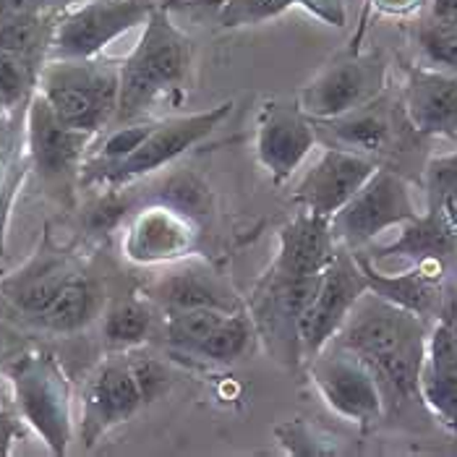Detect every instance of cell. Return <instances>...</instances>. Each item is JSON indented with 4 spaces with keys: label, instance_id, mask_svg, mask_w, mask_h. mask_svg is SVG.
I'll list each match as a JSON object with an SVG mask.
<instances>
[{
    "label": "cell",
    "instance_id": "cell-31",
    "mask_svg": "<svg viewBox=\"0 0 457 457\" xmlns=\"http://www.w3.org/2000/svg\"><path fill=\"white\" fill-rule=\"evenodd\" d=\"M416 45L428 69L447 71L457 76V24L426 19L416 32Z\"/></svg>",
    "mask_w": 457,
    "mask_h": 457
},
{
    "label": "cell",
    "instance_id": "cell-11",
    "mask_svg": "<svg viewBox=\"0 0 457 457\" xmlns=\"http://www.w3.org/2000/svg\"><path fill=\"white\" fill-rule=\"evenodd\" d=\"M152 0H87L69 8L55 29L50 58H97L110 42L144 27Z\"/></svg>",
    "mask_w": 457,
    "mask_h": 457
},
{
    "label": "cell",
    "instance_id": "cell-2",
    "mask_svg": "<svg viewBox=\"0 0 457 457\" xmlns=\"http://www.w3.org/2000/svg\"><path fill=\"white\" fill-rule=\"evenodd\" d=\"M194 42L180 32L168 5H154L144 21L139 42L120 61V97L110 126L146 120L162 97L180 92L188 81Z\"/></svg>",
    "mask_w": 457,
    "mask_h": 457
},
{
    "label": "cell",
    "instance_id": "cell-15",
    "mask_svg": "<svg viewBox=\"0 0 457 457\" xmlns=\"http://www.w3.org/2000/svg\"><path fill=\"white\" fill-rule=\"evenodd\" d=\"M421 397L426 413L457 434V287H447L445 303L428 327Z\"/></svg>",
    "mask_w": 457,
    "mask_h": 457
},
{
    "label": "cell",
    "instance_id": "cell-40",
    "mask_svg": "<svg viewBox=\"0 0 457 457\" xmlns=\"http://www.w3.org/2000/svg\"><path fill=\"white\" fill-rule=\"evenodd\" d=\"M428 19H436L445 24H457V0H431Z\"/></svg>",
    "mask_w": 457,
    "mask_h": 457
},
{
    "label": "cell",
    "instance_id": "cell-16",
    "mask_svg": "<svg viewBox=\"0 0 457 457\" xmlns=\"http://www.w3.org/2000/svg\"><path fill=\"white\" fill-rule=\"evenodd\" d=\"M377 168L379 162L374 157L332 144L295 183L293 202L298 204V210L335 217L361 191V186L377 173Z\"/></svg>",
    "mask_w": 457,
    "mask_h": 457
},
{
    "label": "cell",
    "instance_id": "cell-20",
    "mask_svg": "<svg viewBox=\"0 0 457 457\" xmlns=\"http://www.w3.org/2000/svg\"><path fill=\"white\" fill-rule=\"evenodd\" d=\"M332 217L301 210L278 230V251L272 267L293 278H319L337 253Z\"/></svg>",
    "mask_w": 457,
    "mask_h": 457
},
{
    "label": "cell",
    "instance_id": "cell-32",
    "mask_svg": "<svg viewBox=\"0 0 457 457\" xmlns=\"http://www.w3.org/2000/svg\"><path fill=\"white\" fill-rule=\"evenodd\" d=\"M287 455L314 457V455H340V439L329 431L319 428L309 421H285L275 428Z\"/></svg>",
    "mask_w": 457,
    "mask_h": 457
},
{
    "label": "cell",
    "instance_id": "cell-41",
    "mask_svg": "<svg viewBox=\"0 0 457 457\" xmlns=\"http://www.w3.org/2000/svg\"><path fill=\"white\" fill-rule=\"evenodd\" d=\"M382 13H392V16H405L413 13L423 0H371Z\"/></svg>",
    "mask_w": 457,
    "mask_h": 457
},
{
    "label": "cell",
    "instance_id": "cell-18",
    "mask_svg": "<svg viewBox=\"0 0 457 457\" xmlns=\"http://www.w3.org/2000/svg\"><path fill=\"white\" fill-rule=\"evenodd\" d=\"M358 262H361V270L369 280V290L377 293L379 298H385L395 306H403L413 314H419L426 321L436 319L442 303H445V293H447V285H445V270L447 264L442 262H416L411 270L405 272H379L374 259L366 253V251H355Z\"/></svg>",
    "mask_w": 457,
    "mask_h": 457
},
{
    "label": "cell",
    "instance_id": "cell-13",
    "mask_svg": "<svg viewBox=\"0 0 457 457\" xmlns=\"http://www.w3.org/2000/svg\"><path fill=\"white\" fill-rule=\"evenodd\" d=\"M144 403L146 400L129 353H110L89 374L87 385L81 389V419H79L81 445L92 450L107 431L134 419Z\"/></svg>",
    "mask_w": 457,
    "mask_h": 457
},
{
    "label": "cell",
    "instance_id": "cell-5",
    "mask_svg": "<svg viewBox=\"0 0 457 457\" xmlns=\"http://www.w3.org/2000/svg\"><path fill=\"white\" fill-rule=\"evenodd\" d=\"M233 112V103L191 112V115H173L152 123V131L146 139L120 162L100 165V168H81L79 183L81 186H100V188H126L139 178L152 176L170 162H176L180 154H186L191 146L202 144L217 131V126Z\"/></svg>",
    "mask_w": 457,
    "mask_h": 457
},
{
    "label": "cell",
    "instance_id": "cell-35",
    "mask_svg": "<svg viewBox=\"0 0 457 457\" xmlns=\"http://www.w3.org/2000/svg\"><path fill=\"white\" fill-rule=\"evenodd\" d=\"M423 188L426 204H442L457 210V152L436 154L426 162Z\"/></svg>",
    "mask_w": 457,
    "mask_h": 457
},
{
    "label": "cell",
    "instance_id": "cell-39",
    "mask_svg": "<svg viewBox=\"0 0 457 457\" xmlns=\"http://www.w3.org/2000/svg\"><path fill=\"white\" fill-rule=\"evenodd\" d=\"M24 434H27V423L19 416V411L0 408V457L11 455L13 445L24 439Z\"/></svg>",
    "mask_w": 457,
    "mask_h": 457
},
{
    "label": "cell",
    "instance_id": "cell-30",
    "mask_svg": "<svg viewBox=\"0 0 457 457\" xmlns=\"http://www.w3.org/2000/svg\"><path fill=\"white\" fill-rule=\"evenodd\" d=\"M233 314V312H220V309H191V312H176V314H165V340L170 343V348L183 353H191L210 337L217 329V324L222 319Z\"/></svg>",
    "mask_w": 457,
    "mask_h": 457
},
{
    "label": "cell",
    "instance_id": "cell-7",
    "mask_svg": "<svg viewBox=\"0 0 457 457\" xmlns=\"http://www.w3.org/2000/svg\"><path fill=\"white\" fill-rule=\"evenodd\" d=\"M319 278H293L270 267V272H264L262 280L253 285L246 309L253 319L256 335L278 361H303L298 329L301 317L317 290Z\"/></svg>",
    "mask_w": 457,
    "mask_h": 457
},
{
    "label": "cell",
    "instance_id": "cell-37",
    "mask_svg": "<svg viewBox=\"0 0 457 457\" xmlns=\"http://www.w3.org/2000/svg\"><path fill=\"white\" fill-rule=\"evenodd\" d=\"M87 0H0V21L27 13H45V11H69Z\"/></svg>",
    "mask_w": 457,
    "mask_h": 457
},
{
    "label": "cell",
    "instance_id": "cell-9",
    "mask_svg": "<svg viewBox=\"0 0 457 457\" xmlns=\"http://www.w3.org/2000/svg\"><path fill=\"white\" fill-rule=\"evenodd\" d=\"M309 363V377L332 413L358 423L363 431L387 416L385 395L371 369L355 353L327 345Z\"/></svg>",
    "mask_w": 457,
    "mask_h": 457
},
{
    "label": "cell",
    "instance_id": "cell-27",
    "mask_svg": "<svg viewBox=\"0 0 457 457\" xmlns=\"http://www.w3.org/2000/svg\"><path fill=\"white\" fill-rule=\"evenodd\" d=\"M63 13L66 11H45L0 21V50L13 53L42 71V66L50 61L55 29Z\"/></svg>",
    "mask_w": 457,
    "mask_h": 457
},
{
    "label": "cell",
    "instance_id": "cell-19",
    "mask_svg": "<svg viewBox=\"0 0 457 457\" xmlns=\"http://www.w3.org/2000/svg\"><path fill=\"white\" fill-rule=\"evenodd\" d=\"M403 112L421 137L457 134V76L447 71L413 66L403 87Z\"/></svg>",
    "mask_w": 457,
    "mask_h": 457
},
{
    "label": "cell",
    "instance_id": "cell-28",
    "mask_svg": "<svg viewBox=\"0 0 457 457\" xmlns=\"http://www.w3.org/2000/svg\"><path fill=\"white\" fill-rule=\"evenodd\" d=\"M103 340L110 353H126L141 348L152 335V309L137 295L118 298L103 312Z\"/></svg>",
    "mask_w": 457,
    "mask_h": 457
},
{
    "label": "cell",
    "instance_id": "cell-17",
    "mask_svg": "<svg viewBox=\"0 0 457 457\" xmlns=\"http://www.w3.org/2000/svg\"><path fill=\"white\" fill-rule=\"evenodd\" d=\"M81 272V259L53 244V236L45 233L35 253L11 275L0 280V295L24 317L39 319L61 290Z\"/></svg>",
    "mask_w": 457,
    "mask_h": 457
},
{
    "label": "cell",
    "instance_id": "cell-6",
    "mask_svg": "<svg viewBox=\"0 0 457 457\" xmlns=\"http://www.w3.org/2000/svg\"><path fill=\"white\" fill-rule=\"evenodd\" d=\"M419 217L421 212L416 210L413 186L408 178L387 168H377L361 191L332 217V233L340 246L363 251L382 233L403 228Z\"/></svg>",
    "mask_w": 457,
    "mask_h": 457
},
{
    "label": "cell",
    "instance_id": "cell-14",
    "mask_svg": "<svg viewBox=\"0 0 457 457\" xmlns=\"http://www.w3.org/2000/svg\"><path fill=\"white\" fill-rule=\"evenodd\" d=\"M317 146L314 120L301 110L298 100H267L259 118H256V134L253 149L259 165L270 173L275 183H285L295 176V170L303 165V160Z\"/></svg>",
    "mask_w": 457,
    "mask_h": 457
},
{
    "label": "cell",
    "instance_id": "cell-26",
    "mask_svg": "<svg viewBox=\"0 0 457 457\" xmlns=\"http://www.w3.org/2000/svg\"><path fill=\"white\" fill-rule=\"evenodd\" d=\"M314 126L335 141V146H345V149L369 154V157L387 149L389 139H392V120H389L387 110L379 107V100L358 107L348 115H340V118L314 120Z\"/></svg>",
    "mask_w": 457,
    "mask_h": 457
},
{
    "label": "cell",
    "instance_id": "cell-38",
    "mask_svg": "<svg viewBox=\"0 0 457 457\" xmlns=\"http://www.w3.org/2000/svg\"><path fill=\"white\" fill-rule=\"evenodd\" d=\"M295 5H301L303 11H309L312 16H317L319 21L329 24V27H345L348 24V8L345 0H295Z\"/></svg>",
    "mask_w": 457,
    "mask_h": 457
},
{
    "label": "cell",
    "instance_id": "cell-22",
    "mask_svg": "<svg viewBox=\"0 0 457 457\" xmlns=\"http://www.w3.org/2000/svg\"><path fill=\"white\" fill-rule=\"evenodd\" d=\"M403 256L416 262H442L447 264L457 256V210L442 204H426L419 220L403 225V233L382 248H374L371 259Z\"/></svg>",
    "mask_w": 457,
    "mask_h": 457
},
{
    "label": "cell",
    "instance_id": "cell-33",
    "mask_svg": "<svg viewBox=\"0 0 457 457\" xmlns=\"http://www.w3.org/2000/svg\"><path fill=\"white\" fill-rule=\"evenodd\" d=\"M214 3H217V21L225 29L253 27L280 19L285 11L295 5V0H214Z\"/></svg>",
    "mask_w": 457,
    "mask_h": 457
},
{
    "label": "cell",
    "instance_id": "cell-43",
    "mask_svg": "<svg viewBox=\"0 0 457 457\" xmlns=\"http://www.w3.org/2000/svg\"><path fill=\"white\" fill-rule=\"evenodd\" d=\"M152 3H154V5H168L170 0H152Z\"/></svg>",
    "mask_w": 457,
    "mask_h": 457
},
{
    "label": "cell",
    "instance_id": "cell-34",
    "mask_svg": "<svg viewBox=\"0 0 457 457\" xmlns=\"http://www.w3.org/2000/svg\"><path fill=\"white\" fill-rule=\"evenodd\" d=\"M39 69L29 61L0 50V95L8 107L27 105L37 92Z\"/></svg>",
    "mask_w": 457,
    "mask_h": 457
},
{
    "label": "cell",
    "instance_id": "cell-4",
    "mask_svg": "<svg viewBox=\"0 0 457 457\" xmlns=\"http://www.w3.org/2000/svg\"><path fill=\"white\" fill-rule=\"evenodd\" d=\"M19 416L53 455H66L73 439V389L50 351H27L5 366Z\"/></svg>",
    "mask_w": 457,
    "mask_h": 457
},
{
    "label": "cell",
    "instance_id": "cell-23",
    "mask_svg": "<svg viewBox=\"0 0 457 457\" xmlns=\"http://www.w3.org/2000/svg\"><path fill=\"white\" fill-rule=\"evenodd\" d=\"M149 301H154L162 314L191 312V309H220V312H241L246 303L214 275L202 270H178L160 275L146 287Z\"/></svg>",
    "mask_w": 457,
    "mask_h": 457
},
{
    "label": "cell",
    "instance_id": "cell-36",
    "mask_svg": "<svg viewBox=\"0 0 457 457\" xmlns=\"http://www.w3.org/2000/svg\"><path fill=\"white\" fill-rule=\"evenodd\" d=\"M126 353H129V358H131V366H134V374H137V379H139L144 400L152 403L162 389L168 387V382H170V379H168V371L162 369L160 361H154V358H149V355H139L137 351Z\"/></svg>",
    "mask_w": 457,
    "mask_h": 457
},
{
    "label": "cell",
    "instance_id": "cell-12",
    "mask_svg": "<svg viewBox=\"0 0 457 457\" xmlns=\"http://www.w3.org/2000/svg\"><path fill=\"white\" fill-rule=\"evenodd\" d=\"M95 134L63 123L47 100L35 92L27 107V146L32 170L58 194H69L73 180L81 176L84 157Z\"/></svg>",
    "mask_w": 457,
    "mask_h": 457
},
{
    "label": "cell",
    "instance_id": "cell-8",
    "mask_svg": "<svg viewBox=\"0 0 457 457\" xmlns=\"http://www.w3.org/2000/svg\"><path fill=\"white\" fill-rule=\"evenodd\" d=\"M369 290V280L361 270L355 251L348 246H337V253L327 264L317 282V290L301 317V355L312 361L324 351L335 335L348 321L355 303Z\"/></svg>",
    "mask_w": 457,
    "mask_h": 457
},
{
    "label": "cell",
    "instance_id": "cell-10",
    "mask_svg": "<svg viewBox=\"0 0 457 457\" xmlns=\"http://www.w3.org/2000/svg\"><path fill=\"white\" fill-rule=\"evenodd\" d=\"M385 87L387 61L382 55H351L319 71L301 89L298 105L312 120H329L379 100Z\"/></svg>",
    "mask_w": 457,
    "mask_h": 457
},
{
    "label": "cell",
    "instance_id": "cell-29",
    "mask_svg": "<svg viewBox=\"0 0 457 457\" xmlns=\"http://www.w3.org/2000/svg\"><path fill=\"white\" fill-rule=\"evenodd\" d=\"M253 337H256L253 319L248 314V309H241L222 319L217 329L194 351V355H202L214 363H233L246 355Z\"/></svg>",
    "mask_w": 457,
    "mask_h": 457
},
{
    "label": "cell",
    "instance_id": "cell-24",
    "mask_svg": "<svg viewBox=\"0 0 457 457\" xmlns=\"http://www.w3.org/2000/svg\"><path fill=\"white\" fill-rule=\"evenodd\" d=\"M27 105L11 107L0 115V256L5 253L8 220L16 196L32 170L27 146Z\"/></svg>",
    "mask_w": 457,
    "mask_h": 457
},
{
    "label": "cell",
    "instance_id": "cell-21",
    "mask_svg": "<svg viewBox=\"0 0 457 457\" xmlns=\"http://www.w3.org/2000/svg\"><path fill=\"white\" fill-rule=\"evenodd\" d=\"M196 233L191 220H186L178 210L165 204L141 210L129 230L123 251L126 259L137 264H160V262H176L194 251Z\"/></svg>",
    "mask_w": 457,
    "mask_h": 457
},
{
    "label": "cell",
    "instance_id": "cell-42",
    "mask_svg": "<svg viewBox=\"0 0 457 457\" xmlns=\"http://www.w3.org/2000/svg\"><path fill=\"white\" fill-rule=\"evenodd\" d=\"M5 110H11V107L5 105V100H3V95H0V115H3V112H5Z\"/></svg>",
    "mask_w": 457,
    "mask_h": 457
},
{
    "label": "cell",
    "instance_id": "cell-1",
    "mask_svg": "<svg viewBox=\"0 0 457 457\" xmlns=\"http://www.w3.org/2000/svg\"><path fill=\"white\" fill-rule=\"evenodd\" d=\"M428 321L366 290L329 345L355 353L377 377L387 416L426 411L421 369Z\"/></svg>",
    "mask_w": 457,
    "mask_h": 457
},
{
    "label": "cell",
    "instance_id": "cell-3",
    "mask_svg": "<svg viewBox=\"0 0 457 457\" xmlns=\"http://www.w3.org/2000/svg\"><path fill=\"white\" fill-rule=\"evenodd\" d=\"M37 92L73 129L103 134L110 129L120 97V63L110 58H50Z\"/></svg>",
    "mask_w": 457,
    "mask_h": 457
},
{
    "label": "cell",
    "instance_id": "cell-25",
    "mask_svg": "<svg viewBox=\"0 0 457 457\" xmlns=\"http://www.w3.org/2000/svg\"><path fill=\"white\" fill-rule=\"evenodd\" d=\"M105 306L107 303L100 282L81 270L37 321L50 332L71 335V332H81L95 319L103 317Z\"/></svg>",
    "mask_w": 457,
    "mask_h": 457
}]
</instances>
